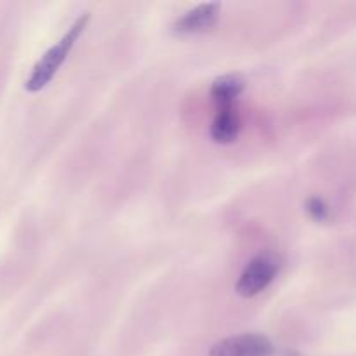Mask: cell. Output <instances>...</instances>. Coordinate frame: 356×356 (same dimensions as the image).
Here are the masks:
<instances>
[{
	"mask_svg": "<svg viewBox=\"0 0 356 356\" xmlns=\"http://www.w3.org/2000/svg\"><path fill=\"white\" fill-rule=\"evenodd\" d=\"M89 19V13H83L82 16L76 17V21L70 26V30L63 35L61 40L56 42L52 47H49L47 51L42 54V58L38 59V61L35 63L33 68H31L28 79L24 80V90H26V92H40L44 87H47V83L54 79L58 70L61 68L63 63L66 61L68 54L72 52L73 45H75L76 40L80 38V35L83 33Z\"/></svg>",
	"mask_w": 356,
	"mask_h": 356,
	"instance_id": "6da1fadb",
	"label": "cell"
},
{
	"mask_svg": "<svg viewBox=\"0 0 356 356\" xmlns=\"http://www.w3.org/2000/svg\"><path fill=\"white\" fill-rule=\"evenodd\" d=\"M278 273V261L270 254H259L252 257L243 268L238 282H236V294L242 298H254L263 292Z\"/></svg>",
	"mask_w": 356,
	"mask_h": 356,
	"instance_id": "7a4b0ae2",
	"label": "cell"
},
{
	"mask_svg": "<svg viewBox=\"0 0 356 356\" xmlns=\"http://www.w3.org/2000/svg\"><path fill=\"white\" fill-rule=\"evenodd\" d=\"M273 343L261 334H240L218 341L209 356H273Z\"/></svg>",
	"mask_w": 356,
	"mask_h": 356,
	"instance_id": "3957f363",
	"label": "cell"
},
{
	"mask_svg": "<svg viewBox=\"0 0 356 356\" xmlns=\"http://www.w3.org/2000/svg\"><path fill=\"white\" fill-rule=\"evenodd\" d=\"M219 9L221 7L216 2L200 3L181 16L174 24V30L179 35H195L212 30L219 19Z\"/></svg>",
	"mask_w": 356,
	"mask_h": 356,
	"instance_id": "277c9868",
	"label": "cell"
},
{
	"mask_svg": "<svg viewBox=\"0 0 356 356\" xmlns=\"http://www.w3.org/2000/svg\"><path fill=\"white\" fill-rule=\"evenodd\" d=\"M240 117L235 106L218 108L214 120L211 125V138L219 145H229L238 138Z\"/></svg>",
	"mask_w": 356,
	"mask_h": 356,
	"instance_id": "5b68a950",
	"label": "cell"
},
{
	"mask_svg": "<svg viewBox=\"0 0 356 356\" xmlns=\"http://www.w3.org/2000/svg\"><path fill=\"white\" fill-rule=\"evenodd\" d=\"M245 89V80L240 75H222L212 82L211 97L218 108L233 106L236 97Z\"/></svg>",
	"mask_w": 356,
	"mask_h": 356,
	"instance_id": "8992f818",
	"label": "cell"
},
{
	"mask_svg": "<svg viewBox=\"0 0 356 356\" xmlns=\"http://www.w3.org/2000/svg\"><path fill=\"white\" fill-rule=\"evenodd\" d=\"M306 211H308L309 216H312L313 219H316V221H323V219H327V216H329V209L323 204L322 198H309V200L306 202Z\"/></svg>",
	"mask_w": 356,
	"mask_h": 356,
	"instance_id": "52a82bcc",
	"label": "cell"
}]
</instances>
